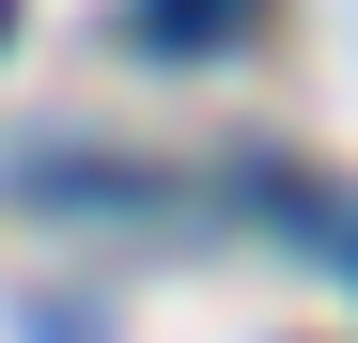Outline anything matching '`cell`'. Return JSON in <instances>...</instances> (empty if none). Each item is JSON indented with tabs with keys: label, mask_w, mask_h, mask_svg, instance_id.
<instances>
[{
	"label": "cell",
	"mask_w": 358,
	"mask_h": 343,
	"mask_svg": "<svg viewBox=\"0 0 358 343\" xmlns=\"http://www.w3.org/2000/svg\"><path fill=\"white\" fill-rule=\"evenodd\" d=\"M250 16H265V0H141V47H156V63H218Z\"/></svg>",
	"instance_id": "6da1fadb"
},
{
	"label": "cell",
	"mask_w": 358,
	"mask_h": 343,
	"mask_svg": "<svg viewBox=\"0 0 358 343\" xmlns=\"http://www.w3.org/2000/svg\"><path fill=\"white\" fill-rule=\"evenodd\" d=\"M0 31H16V0H0Z\"/></svg>",
	"instance_id": "7a4b0ae2"
}]
</instances>
